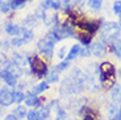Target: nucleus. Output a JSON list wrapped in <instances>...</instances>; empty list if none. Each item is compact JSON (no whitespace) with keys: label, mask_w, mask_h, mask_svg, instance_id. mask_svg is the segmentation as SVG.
Here are the masks:
<instances>
[{"label":"nucleus","mask_w":121,"mask_h":120,"mask_svg":"<svg viewBox=\"0 0 121 120\" xmlns=\"http://www.w3.org/2000/svg\"><path fill=\"white\" fill-rule=\"evenodd\" d=\"M99 81L104 90H111L112 86L116 83V69L113 63L104 61L100 63V71H99Z\"/></svg>","instance_id":"1"},{"label":"nucleus","mask_w":121,"mask_h":120,"mask_svg":"<svg viewBox=\"0 0 121 120\" xmlns=\"http://www.w3.org/2000/svg\"><path fill=\"white\" fill-rule=\"evenodd\" d=\"M121 34V27L118 23L115 21H108L104 23L100 27V41H103L104 44H112L115 40H117Z\"/></svg>","instance_id":"2"},{"label":"nucleus","mask_w":121,"mask_h":120,"mask_svg":"<svg viewBox=\"0 0 121 120\" xmlns=\"http://www.w3.org/2000/svg\"><path fill=\"white\" fill-rule=\"evenodd\" d=\"M26 61L30 66V71L33 73L37 78H43V77L48 75L49 70H48V65H46L45 61H42L41 58L37 57V55H34V57H28Z\"/></svg>","instance_id":"3"},{"label":"nucleus","mask_w":121,"mask_h":120,"mask_svg":"<svg viewBox=\"0 0 121 120\" xmlns=\"http://www.w3.org/2000/svg\"><path fill=\"white\" fill-rule=\"evenodd\" d=\"M75 28H78L82 32H87V33L94 36L97 30L100 29L101 24L100 21H94V20H86V18H76L75 21Z\"/></svg>","instance_id":"4"},{"label":"nucleus","mask_w":121,"mask_h":120,"mask_svg":"<svg viewBox=\"0 0 121 120\" xmlns=\"http://www.w3.org/2000/svg\"><path fill=\"white\" fill-rule=\"evenodd\" d=\"M54 42H52L50 40H48L45 37V38L39 40L38 44H37V48H38V50L41 51V53L45 55V57H48L49 60H52L53 58V51H54Z\"/></svg>","instance_id":"5"},{"label":"nucleus","mask_w":121,"mask_h":120,"mask_svg":"<svg viewBox=\"0 0 121 120\" xmlns=\"http://www.w3.org/2000/svg\"><path fill=\"white\" fill-rule=\"evenodd\" d=\"M12 103H15L13 102V91L8 87H3L0 90V104L4 107H8Z\"/></svg>","instance_id":"6"},{"label":"nucleus","mask_w":121,"mask_h":120,"mask_svg":"<svg viewBox=\"0 0 121 120\" xmlns=\"http://www.w3.org/2000/svg\"><path fill=\"white\" fill-rule=\"evenodd\" d=\"M0 79H3L4 82H5V84H8L9 87H13L17 84V77L16 75H13L12 73L9 71L8 69H1L0 70Z\"/></svg>","instance_id":"7"},{"label":"nucleus","mask_w":121,"mask_h":120,"mask_svg":"<svg viewBox=\"0 0 121 120\" xmlns=\"http://www.w3.org/2000/svg\"><path fill=\"white\" fill-rule=\"evenodd\" d=\"M90 49H91V53L92 55L95 57H103L104 54L107 53V46L103 41H96V42H92L90 45Z\"/></svg>","instance_id":"8"},{"label":"nucleus","mask_w":121,"mask_h":120,"mask_svg":"<svg viewBox=\"0 0 121 120\" xmlns=\"http://www.w3.org/2000/svg\"><path fill=\"white\" fill-rule=\"evenodd\" d=\"M111 98H112V102L115 104L120 106L121 104V84L120 83H115L111 88Z\"/></svg>","instance_id":"9"},{"label":"nucleus","mask_w":121,"mask_h":120,"mask_svg":"<svg viewBox=\"0 0 121 120\" xmlns=\"http://www.w3.org/2000/svg\"><path fill=\"white\" fill-rule=\"evenodd\" d=\"M76 38L79 40V42H80V45L83 46H90L91 44H92V34L87 33V32H79L78 34H76Z\"/></svg>","instance_id":"10"},{"label":"nucleus","mask_w":121,"mask_h":120,"mask_svg":"<svg viewBox=\"0 0 121 120\" xmlns=\"http://www.w3.org/2000/svg\"><path fill=\"white\" fill-rule=\"evenodd\" d=\"M22 29H24V28L18 27V25H13V24H8L5 27V32L9 34V36H13V37L21 36V34H22Z\"/></svg>","instance_id":"11"},{"label":"nucleus","mask_w":121,"mask_h":120,"mask_svg":"<svg viewBox=\"0 0 121 120\" xmlns=\"http://www.w3.org/2000/svg\"><path fill=\"white\" fill-rule=\"evenodd\" d=\"M80 51H82V45L76 44V45H74L73 48L69 50V53H67V55H66V58H65V60H67V61L75 60L78 55H80Z\"/></svg>","instance_id":"12"},{"label":"nucleus","mask_w":121,"mask_h":120,"mask_svg":"<svg viewBox=\"0 0 121 120\" xmlns=\"http://www.w3.org/2000/svg\"><path fill=\"white\" fill-rule=\"evenodd\" d=\"M37 114V120H45L49 117L50 115V106H46V107H38L36 110Z\"/></svg>","instance_id":"13"},{"label":"nucleus","mask_w":121,"mask_h":120,"mask_svg":"<svg viewBox=\"0 0 121 120\" xmlns=\"http://www.w3.org/2000/svg\"><path fill=\"white\" fill-rule=\"evenodd\" d=\"M5 69H8L9 71L12 73L13 75H16V77H20V75L22 74V70H21V66L18 65V63H16V62H8L7 63V66H5Z\"/></svg>","instance_id":"14"},{"label":"nucleus","mask_w":121,"mask_h":120,"mask_svg":"<svg viewBox=\"0 0 121 120\" xmlns=\"http://www.w3.org/2000/svg\"><path fill=\"white\" fill-rule=\"evenodd\" d=\"M111 51H112L117 58L121 60V40L120 38L115 40V41L111 44Z\"/></svg>","instance_id":"15"},{"label":"nucleus","mask_w":121,"mask_h":120,"mask_svg":"<svg viewBox=\"0 0 121 120\" xmlns=\"http://www.w3.org/2000/svg\"><path fill=\"white\" fill-rule=\"evenodd\" d=\"M25 104L28 106V107H36V106L39 104V99L37 95H28L26 98H25Z\"/></svg>","instance_id":"16"},{"label":"nucleus","mask_w":121,"mask_h":120,"mask_svg":"<svg viewBox=\"0 0 121 120\" xmlns=\"http://www.w3.org/2000/svg\"><path fill=\"white\" fill-rule=\"evenodd\" d=\"M26 114H28V110L25 106H18V107H16L15 111H13V115L17 119H24V117H26Z\"/></svg>","instance_id":"17"},{"label":"nucleus","mask_w":121,"mask_h":120,"mask_svg":"<svg viewBox=\"0 0 121 120\" xmlns=\"http://www.w3.org/2000/svg\"><path fill=\"white\" fill-rule=\"evenodd\" d=\"M87 5L92 11H100L103 7V0H87Z\"/></svg>","instance_id":"18"},{"label":"nucleus","mask_w":121,"mask_h":120,"mask_svg":"<svg viewBox=\"0 0 121 120\" xmlns=\"http://www.w3.org/2000/svg\"><path fill=\"white\" fill-rule=\"evenodd\" d=\"M45 78H46V82H48V83H54V82H57L58 79H59V73L55 69H53L52 71L48 73V75H46Z\"/></svg>","instance_id":"19"},{"label":"nucleus","mask_w":121,"mask_h":120,"mask_svg":"<svg viewBox=\"0 0 121 120\" xmlns=\"http://www.w3.org/2000/svg\"><path fill=\"white\" fill-rule=\"evenodd\" d=\"M79 0H62V7H63L66 11H71L74 7L78 5Z\"/></svg>","instance_id":"20"},{"label":"nucleus","mask_w":121,"mask_h":120,"mask_svg":"<svg viewBox=\"0 0 121 120\" xmlns=\"http://www.w3.org/2000/svg\"><path fill=\"white\" fill-rule=\"evenodd\" d=\"M25 94L24 92H21V91H13V102L15 103H22L25 100Z\"/></svg>","instance_id":"21"},{"label":"nucleus","mask_w":121,"mask_h":120,"mask_svg":"<svg viewBox=\"0 0 121 120\" xmlns=\"http://www.w3.org/2000/svg\"><path fill=\"white\" fill-rule=\"evenodd\" d=\"M70 67V61H67V60H63L62 62H59L57 65V66L54 67L55 70H57L58 73H60V71H65L66 69H69Z\"/></svg>","instance_id":"22"},{"label":"nucleus","mask_w":121,"mask_h":120,"mask_svg":"<svg viewBox=\"0 0 121 120\" xmlns=\"http://www.w3.org/2000/svg\"><path fill=\"white\" fill-rule=\"evenodd\" d=\"M11 44H12V46H16V48H18V46H21V45H24V44H26V40L24 38V37H20V36H17V37H15V38L11 41Z\"/></svg>","instance_id":"23"},{"label":"nucleus","mask_w":121,"mask_h":120,"mask_svg":"<svg viewBox=\"0 0 121 120\" xmlns=\"http://www.w3.org/2000/svg\"><path fill=\"white\" fill-rule=\"evenodd\" d=\"M25 3V0H12L11 1V8L12 9H18V8H21L22 5H24Z\"/></svg>","instance_id":"24"},{"label":"nucleus","mask_w":121,"mask_h":120,"mask_svg":"<svg viewBox=\"0 0 121 120\" xmlns=\"http://www.w3.org/2000/svg\"><path fill=\"white\" fill-rule=\"evenodd\" d=\"M113 12L117 16H121V0H116L113 3Z\"/></svg>","instance_id":"25"},{"label":"nucleus","mask_w":121,"mask_h":120,"mask_svg":"<svg viewBox=\"0 0 121 120\" xmlns=\"http://www.w3.org/2000/svg\"><path fill=\"white\" fill-rule=\"evenodd\" d=\"M118 107H120V106H117V104H115V103H112V106L108 108V116H111V117L115 116L116 112H117V110H118Z\"/></svg>","instance_id":"26"},{"label":"nucleus","mask_w":121,"mask_h":120,"mask_svg":"<svg viewBox=\"0 0 121 120\" xmlns=\"http://www.w3.org/2000/svg\"><path fill=\"white\" fill-rule=\"evenodd\" d=\"M91 49L90 46H84V48H82V51H80V57L82 58H88L91 55Z\"/></svg>","instance_id":"27"},{"label":"nucleus","mask_w":121,"mask_h":120,"mask_svg":"<svg viewBox=\"0 0 121 120\" xmlns=\"http://www.w3.org/2000/svg\"><path fill=\"white\" fill-rule=\"evenodd\" d=\"M11 9H12V8H11V3H7V1L4 3V1H3V3L0 4V11H1L3 13H8Z\"/></svg>","instance_id":"28"},{"label":"nucleus","mask_w":121,"mask_h":120,"mask_svg":"<svg viewBox=\"0 0 121 120\" xmlns=\"http://www.w3.org/2000/svg\"><path fill=\"white\" fill-rule=\"evenodd\" d=\"M67 53H69V51H67V48L66 46H62V48L59 49V51H58V58H59V60H65Z\"/></svg>","instance_id":"29"},{"label":"nucleus","mask_w":121,"mask_h":120,"mask_svg":"<svg viewBox=\"0 0 121 120\" xmlns=\"http://www.w3.org/2000/svg\"><path fill=\"white\" fill-rule=\"evenodd\" d=\"M37 90H38V92H43V91H46V90H49V83L48 82H41V83L37 86Z\"/></svg>","instance_id":"30"},{"label":"nucleus","mask_w":121,"mask_h":120,"mask_svg":"<svg viewBox=\"0 0 121 120\" xmlns=\"http://www.w3.org/2000/svg\"><path fill=\"white\" fill-rule=\"evenodd\" d=\"M65 117H66V112H65V110L63 108H60V107H57V119L63 120Z\"/></svg>","instance_id":"31"},{"label":"nucleus","mask_w":121,"mask_h":120,"mask_svg":"<svg viewBox=\"0 0 121 120\" xmlns=\"http://www.w3.org/2000/svg\"><path fill=\"white\" fill-rule=\"evenodd\" d=\"M26 119H28V120H37L36 110H30V111H28V114H26Z\"/></svg>","instance_id":"32"},{"label":"nucleus","mask_w":121,"mask_h":120,"mask_svg":"<svg viewBox=\"0 0 121 120\" xmlns=\"http://www.w3.org/2000/svg\"><path fill=\"white\" fill-rule=\"evenodd\" d=\"M52 1L53 0H41V7H42L43 9L52 8Z\"/></svg>","instance_id":"33"},{"label":"nucleus","mask_w":121,"mask_h":120,"mask_svg":"<svg viewBox=\"0 0 121 120\" xmlns=\"http://www.w3.org/2000/svg\"><path fill=\"white\" fill-rule=\"evenodd\" d=\"M60 7H62V1H60V0H53V1H52V8L53 9L58 11Z\"/></svg>","instance_id":"34"},{"label":"nucleus","mask_w":121,"mask_h":120,"mask_svg":"<svg viewBox=\"0 0 121 120\" xmlns=\"http://www.w3.org/2000/svg\"><path fill=\"white\" fill-rule=\"evenodd\" d=\"M111 120H121V104H120V107H118V110H117V112H116V115L112 117Z\"/></svg>","instance_id":"35"},{"label":"nucleus","mask_w":121,"mask_h":120,"mask_svg":"<svg viewBox=\"0 0 121 120\" xmlns=\"http://www.w3.org/2000/svg\"><path fill=\"white\" fill-rule=\"evenodd\" d=\"M4 120H17V117H16L13 114H11V115H7V116L4 117Z\"/></svg>","instance_id":"36"},{"label":"nucleus","mask_w":121,"mask_h":120,"mask_svg":"<svg viewBox=\"0 0 121 120\" xmlns=\"http://www.w3.org/2000/svg\"><path fill=\"white\" fill-rule=\"evenodd\" d=\"M118 25L121 27V16H118Z\"/></svg>","instance_id":"37"},{"label":"nucleus","mask_w":121,"mask_h":120,"mask_svg":"<svg viewBox=\"0 0 121 120\" xmlns=\"http://www.w3.org/2000/svg\"><path fill=\"white\" fill-rule=\"evenodd\" d=\"M118 75H120V77H121V69L118 70Z\"/></svg>","instance_id":"38"},{"label":"nucleus","mask_w":121,"mask_h":120,"mask_svg":"<svg viewBox=\"0 0 121 120\" xmlns=\"http://www.w3.org/2000/svg\"><path fill=\"white\" fill-rule=\"evenodd\" d=\"M1 3H3V1H1V0H0V4H1Z\"/></svg>","instance_id":"39"},{"label":"nucleus","mask_w":121,"mask_h":120,"mask_svg":"<svg viewBox=\"0 0 121 120\" xmlns=\"http://www.w3.org/2000/svg\"><path fill=\"white\" fill-rule=\"evenodd\" d=\"M25 1H30V0H25Z\"/></svg>","instance_id":"40"}]
</instances>
